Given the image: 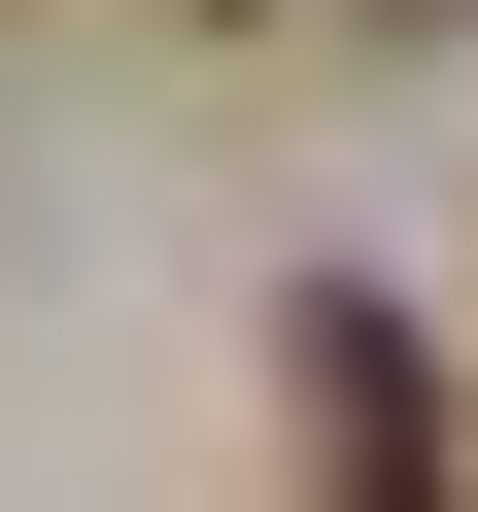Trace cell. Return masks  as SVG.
Instances as JSON below:
<instances>
[{
    "label": "cell",
    "mask_w": 478,
    "mask_h": 512,
    "mask_svg": "<svg viewBox=\"0 0 478 512\" xmlns=\"http://www.w3.org/2000/svg\"><path fill=\"white\" fill-rule=\"evenodd\" d=\"M308 478H342V512H444V410H410L376 308H308Z\"/></svg>",
    "instance_id": "6da1fadb"
}]
</instances>
